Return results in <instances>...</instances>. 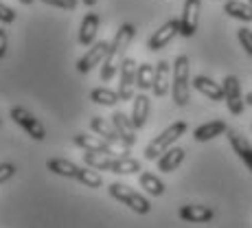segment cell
Returning a JSON list of instances; mask_svg holds the SVG:
<instances>
[{"instance_id":"6da1fadb","label":"cell","mask_w":252,"mask_h":228,"mask_svg":"<svg viewBox=\"0 0 252 228\" xmlns=\"http://www.w3.org/2000/svg\"><path fill=\"white\" fill-rule=\"evenodd\" d=\"M134 37H136V27L129 22L121 24L116 35H114V40L110 42L108 57H105V62L101 64V81H112V77L119 72L121 64H123L125 51H127V46L132 44Z\"/></svg>"},{"instance_id":"7a4b0ae2","label":"cell","mask_w":252,"mask_h":228,"mask_svg":"<svg viewBox=\"0 0 252 228\" xmlns=\"http://www.w3.org/2000/svg\"><path fill=\"white\" fill-rule=\"evenodd\" d=\"M191 64L187 55H178L173 62V77H171V97L178 108H184L191 101Z\"/></svg>"},{"instance_id":"3957f363","label":"cell","mask_w":252,"mask_h":228,"mask_svg":"<svg viewBox=\"0 0 252 228\" xmlns=\"http://www.w3.org/2000/svg\"><path fill=\"white\" fill-rule=\"evenodd\" d=\"M187 130H189V125L184 123V121H176V123H171L164 132H160L156 138L152 140V143L147 145V147H145V158L147 160H158L169 147H173V143H176L178 138L187 134Z\"/></svg>"},{"instance_id":"277c9868","label":"cell","mask_w":252,"mask_h":228,"mask_svg":"<svg viewBox=\"0 0 252 228\" xmlns=\"http://www.w3.org/2000/svg\"><path fill=\"white\" fill-rule=\"evenodd\" d=\"M110 195L114 197V200H119L121 204H125L127 208H132L134 213H138V215H147L149 211H152V204H149L147 197H143L140 193H136L134 189H129L127 184H121V182H112L108 187Z\"/></svg>"},{"instance_id":"5b68a950","label":"cell","mask_w":252,"mask_h":228,"mask_svg":"<svg viewBox=\"0 0 252 228\" xmlns=\"http://www.w3.org/2000/svg\"><path fill=\"white\" fill-rule=\"evenodd\" d=\"M9 116H11V121H16L27 134H31V138H35V140L46 138V128L42 125V121L37 119V116H33L27 108H22V105H13V108L9 110Z\"/></svg>"},{"instance_id":"8992f818","label":"cell","mask_w":252,"mask_h":228,"mask_svg":"<svg viewBox=\"0 0 252 228\" xmlns=\"http://www.w3.org/2000/svg\"><path fill=\"white\" fill-rule=\"evenodd\" d=\"M136 62L125 57L123 64L119 68V97L121 101H132L134 99V90H136Z\"/></svg>"},{"instance_id":"52a82bcc","label":"cell","mask_w":252,"mask_h":228,"mask_svg":"<svg viewBox=\"0 0 252 228\" xmlns=\"http://www.w3.org/2000/svg\"><path fill=\"white\" fill-rule=\"evenodd\" d=\"M221 88H224V101L228 105V112L235 116H241L244 114V105H246V99L241 95V81L235 75H226Z\"/></svg>"},{"instance_id":"ba28073f","label":"cell","mask_w":252,"mask_h":228,"mask_svg":"<svg viewBox=\"0 0 252 228\" xmlns=\"http://www.w3.org/2000/svg\"><path fill=\"white\" fill-rule=\"evenodd\" d=\"M90 130L96 134V136H101L103 140H108V143L112 145L114 149H119L121 156H127L129 147L123 143V138L119 136V132L114 130V125H112V123H108V121L101 119V116H92V121H90Z\"/></svg>"},{"instance_id":"9c48e42d","label":"cell","mask_w":252,"mask_h":228,"mask_svg":"<svg viewBox=\"0 0 252 228\" xmlns=\"http://www.w3.org/2000/svg\"><path fill=\"white\" fill-rule=\"evenodd\" d=\"M108 51H110V42H105V40L92 44L88 51H86L84 55L77 60V70L86 75V72H90L92 68H96L99 64H103V62H105V57H108Z\"/></svg>"},{"instance_id":"30bf717a","label":"cell","mask_w":252,"mask_h":228,"mask_svg":"<svg viewBox=\"0 0 252 228\" xmlns=\"http://www.w3.org/2000/svg\"><path fill=\"white\" fill-rule=\"evenodd\" d=\"M200 11H202V0H184V9L180 16V35L193 37L200 24Z\"/></svg>"},{"instance_id":"8fae6325","label":"cell","mask_w":252,"mask_h":228,"mask_svg":"<svg viewBox=\"0 0 252 228\" xmlns=\"http://www.w3.org/2000/svg\"><path fill=\"white\" fill-rule=\"evenodd\" d=\"M176 35H180V20L171 18V20L164 22L158 31H154V35L147 40V48L149 51H154V53L160 51V48L167 46Z\"/></svg>"},{"instance_id":"7c38bea8","label":"cell","mask_w":252,"mask_h":228,"mask_svg":"<svg viewBox=\"0 0 252 228\" xmlns=\"http://www.w3.org/2000/svg\"><path fill=\"white\" fill-rule=\"evenodd\" d=\"M72 143L77 147H81L84 152H96V154H110V156H121L119 149H114L108 140H103L101 136H92V134H75Z\"/></svg>"},{"instance_id":"4fadbf2b","label":"cell","mask_w":252,"mask_h":228,"mask_svg":"<svg viewBox=\"0 0 252 228\" xmlns=\"http://www.w3.org/2000/svg\"><path fill=\"white\" fill-rule=\"evenodd\" d=\"M171 77H173V66L169 64L167 60H160L156 64V75H154V95L158 97V99H162V97L169 95V88H171Z\"/></svg>"},{"instance_id":"5bb4252c","label":"cell","mask_w":252,"mask_h":228,"mask_svg":"<svg viewBox=\"0 0 252 228\" xmlns=\"http://www.w3.org/2000/svg\"><path fill=\"white\" fill-rule=\"evenodd\" d=\"M112 125L114 130L119 132V136L123 138V143L127 145V147H134L136 145V125L132 123V116H127L125 112H114L112 114Z\"/></svg>"},{"instance_id":"9a60e30c","label":"cell","mask_w":252,"mask_h":228,"mask_svg":"<svg viewBox=\"0 0 252 228\" xmlns=\"http://www.w3.org/2000/svg\"><path fill=\"white\" fill-rule=\"evenodd\" d=\"M226 136H228V143H230V147H232V152L237 154V156L241 158V163L246 164V167L252 171V145L246 140L244 134H239L237 130H230L228 128V132H226Z\"/></svg>"},{"instance_id":"2e32d148","label":"cell","mask_w":252,"mask_h":228,"mask_svg":"<svg viewBox=\"0 0 252 228\" xmlns=\"http://www.w3.org/2000/svg\"><path fill=\"white\" fill-rule=\"evenodd\" d=\"M180 220L182 222H191V224H208L215 217V211L202 204H184L180 208Z\"/></svg>"},{"instance_id":"e0dca14e","label":"cell","mask_w":252,"mask_h":228,"mask_svg":"<svg viewBox=\"0 0 252 228\" xmlns=\"http://www.w3.org/2000/svg\"><path fill=\"white\" fill-rule=\"evenodd\" d=\"M193 88H195L200 95H204L206 99H211V101H224V88H221L217 81H213L211 77H206V75H197V77H193Z\"/></svg>"},{"instance_id":"ac0fdd59","label":"cell","mask_w":252,"mask_h":228,"mask_svg":"<svg viewBox=\"0 0 252 228\" xmlns=\"http://www.w3.org/2000/svg\"><path fill=\"white\" fill-rule=\"evenodd\" d=\"M99 27H101L99 13L90 11L88 16L81 20V27H79V44L81 46H92V44H94V37H96V33H99Z\"/></svg>"},{"instance_id":"d6986e66","label":"cell","mask_w":252,"mask_h":228,"mask_svg":"<svg viewBox=\"0 0 252 228\" xmlns=\"http://www.w3.org/2000/svg\"><path fill=\"white\" fill-rule=\"evenodd\" d=\"M46 169L48 171H53L55 176H62V178H70V180H77L81 173V167L75 163H70V160L66 158H51L46 163Z\"/></svg>"},{"instance_id":"ffe728a7","label":"cell","mask_w":252,"mask_h":228,"mask_svg":"<svg viewBox=\"0 0 252 228\" xmlns=\"http://www.w3.org/2000/svg\"><path fill=\"white\" fill-rule=\"evenodd\" d=\"M226 132H228V125H226L224 121H208V123L195 128L193 138H195L197 143H206V140H213V138L221 136V134H226Z\"/></svg>"},{"instance_id":"44dd1931","label":"cell","mask_w":252,"mask_h":228,"mask_svg":"<svg viewBox=\"0 0 252 228\" xmlns=\"http://www.w3.org/2000/svg\"><path fill=\"white\" fill-rule=\"evenodd\" d=\"M149 110H152V101H149L147 95H136L134 97V103H132V123L136 125V130H143L145 123H147V116Z\"/></svg>"},{"instance_id":"7402d4cb","label":"cell","mask_w":252,"mask_h":228,"mask_svg":"<svg viewBox=\"0 0 252 228\" xmlns=\"http://www.w3.org/2000/svg\"><path fill=\"white\" fill-rule=\"evenodd\" d=\"M184 163V149L182 147H169L167 152L158 158V169L162 173H171Z\"/></svg>"},{"instance_id":"603a6c76","label":"cell","mask_w":252,"mask_h":228,"mask_svg":"<svg viewBox=\"0 0 252 228\" xmlns=\"http://www.w3.org/2000/svg\"><path fill=\"white\" fill-rule=\"evenodd\" d=\"M224 11L226 16L235 18L241 22H252V4L250 2H241V0H226L224 2Z\"/></svg>"},{"instance_id":"cb8c5ba5","label":"cell","mask_w":252,"mask_h":228,"mask_svg":"<svg viewBox=\"0 0 252 228\" xmlns=\"http://www.w3.org/2000/svg\"><path fill=\"white\" fill-rule=\"evenodd\" d=\"M143 164L136 158L129 156H116L112 163V173H119V176H132V173H140Z\"/></svg>"},{"instance_id":"d4e9b609","label":"cell","mask_w":252,"mask_h":228,"mask_svg":"<svg viewBox=\"0 0 252 228\" xmlns=\"http://www.w3.org/2000/svg\"><path fill=\"white\" fill-rule=\"evenodd\" d=\"M138 184L149 193V195H154V197H160L162 193H164V182H162L158 176L149 173V171H140Z\"/></svg>"},{"instance_id":"484cf974","label":"cell","mask_w":252,"mask_h":228,"mask_svg":"<svg viewBox=\"0 0 252 228\" xmlns=\"http://www.w3.org/2000/svg\"><path fill=\"white\" fill-rule=\"evenodd\" d=\"M116 156L110 154H96V152H84V163L90 169H101V171H112V163Z\"/></svg>"},{"instance_id":"4316f807","label":"cell","mask_w":252,"mask_h":228,"mask_svg":"<svg viewBox=\"0 0 252 228\" xmlns=\"http://www.w3.org/2000/svg\"><path fill=\"white\" fill-rule=\"evenodd\" d=\"M90 99L94 101L96 105H108V108H112L121 101L119 97V90H110V88H94L90 92Z\"/></svg>"},{"instance_id":"83f0119b","label":"cell","mask_w":252,"mask_h":228,"mask_svg":"<svg viewBox=\"0 0 252 228\" xmlns=\"http://www.w3.org/2000/svg\"><path fill=\"white\" fill-rule=\"evenodd\" d=\"M154 75H156V66L152 64H140L136 70V88L140 92L145 90H152L154 86Z\"/></svg>"},{"instance_id":"f1b7e54d","label":"cell","mask_w":252,"mask_h":228,"mask_svg":"<svg viewBox=\"0 0 252 228\" xmlns=\"http://www.w3.org/2000/svg\"><path fill=\"white\" fill-rule=\"evenodd\" d=\"M77 182H81L84 187H90V189L103 187V178H101L96 171H92V169H81V173H79V178H77Z\"/></svg>"},{"instance_id":"f546056e","label":"cell","mask_w":252,"mask_h":228,"mask_svg":"<svg viewBox=\"0 0 252 228\" xmlns=\"http://www.w3.org/2000/svg\"><path fill=\"white\" fill-rule=\"evenodd\" d=\"M237 40H239V44L244 46L246 55L252 57V31L248 27H241L239 31H237Z\"/></svg>"},{"instance_id":"4dcf8cb0","label":"cell","mask_w":252,"mask_h":228,"mask_svg":"<svg viewBox=\"0 0 252 228\" xmlns=\"http://www.w3.org/2000/svg\"><path fill=\"white\" fill-rule=\"evenodd\" d=\"M48 7H57V9H64V11H75L79 0H42Z\"/></svg>"},{"instance_id":"1f68e13d","label":"cell","mask_w":252,"mask_h":228,"mask_svg":"<svg viewBox=\"0 0 252 228\" xmlns=\"http://www.w3.org/2000/svg\"><path fill=\"white\" fill-rule=\"evenodd\" d=\"M16 176V164L11 163H0V184L11 180V178Z\"/></svg>"},{"instance_id":"d6a6232c","label":"cell","mask_w":252,"mask_h":228,"mask_svg":"<svg viewBox=\"0 0 252 228\" xmlns=\"http://www.w3.org/2000/svg\"><path fill=\"white\" fill-rule=\"evenodd\" d=\"M16 20V11H13L11 7H7L4 2H0V22L2 24H11Z\"/></svg>"},{"instance_id":"836d02e7","label":"cell","mask_w":252,"mask_h":228,"mask_svg":"<svg viewBox=\"0 0 252 228\" xmlns=\"http://www.w3.org/2000/svg\"><path fill=\"white\" fill-rule=\"evenodd\" d=\"M7 46H9V40H7V31L0 27V60L7 55Z\"/></svg>"},{"instance_id":"e575fe53","label":"cell","mask_w":252,"mask_h":228,"mask_svg":"<svg viewBox=\"0 0 252 228\" xmlns=\"http://www.w3.org/2000/svg\"><path fill=\"white\" fill-rule=\"evenodd\" d=\"M81 2H84V4H86V7H94V4H96V2H99V0H81Z\"/></svg>"},{"instance_id":"d590c367","label":"cell","mask_w":252,"mask_h":228,"mask_svg":"<svg viewBox=\"0 0 252 228\" xmlns=\"http://www.w3.org/2000/svg\"><path fill=\"white\" fill-rule=\"evenodd\" d=\"M246 105H252V92H248V95H246Z\"/></svg>"},{"instance_id":"8d00e7d4","label":"cell","mask_w":252,"mask_h":228,"mask_svg":"<svg viewBox=\"0 0 252 228\" xmlns=\"http://www.w3.org/2000/svg\"><path fill=\"white\" fill-rule=\"evenodd\" d=\"M20 4H33V0H18Z\"/></svg>"},{"instance_id":"74e56055","label":"cell","mask_w":252,"mask_h":228,"mask_svg":"<svg viewBox=\"0 0 252 228\" xmlns=\"http://www.w3.org/2000/svg\"><path fill=\"white\" fill-rule=\"evenodd\" d=\"M248 2H250V4H252V0H248Z\"/></svg>"}]
</instances>
